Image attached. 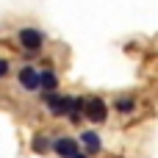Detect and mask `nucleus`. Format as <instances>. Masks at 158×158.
Masks as SVG:
<instances>
[{"instance_id":"obj_11","label":"nucleus","mask_w":158,"mask_h":158,"mask_svg":"<svg viewBox=\"0 0 158 158\" xmlns=\"http://www.w3.org/2000/svg\"><path fill=\"white\" fill-rule=\"evenodd\" d=\"M72 158H89V156H83V153H75V156H72Z\"/></svg>"},{"instance_id":"obj_3","label":"nucleus","mask_w":158,"mask_h":158,"mask_svg":"<svg viewBox=\"0 0 158 158\" xmlns=\"http://www.w3.org/2000/svg\"><path fill=\"white\" fill-rule=\"evenodd\" d=\"M44 103H47V108H50L56 117H67V111H69V97L56 94V89H53V92H44Z\"/></svg>"},{"instance_id":"obj_8","label":"nucleus","mask_w":158,"mask_h":158,"mask_svg":"<svg viewBox=\"0 0 158 158\" xmlns=\"http://www.w3.org/2000/svg\"><path fill=\"white\" fill-rule=\"evenodd\" d=\"M33 150H36V153H44V150H47V139H44V136H36V139H33Z\"/></svg>"},{"instance_id":"obj_6","label":"nucleus","mask_w":158,"mask_h":158,"mask_svg":"<svg viewBox=\"0 0 158 158\" xmlns=\"http://www.w3.org/2000/svg\"><path fill=\"white\" fill-rule=\"evenodd\" d=\"M81 142H83V147H86V153H89V156H94V153H100V136H97V133H92V131H86V133L81 136Z\"/></svg>"},{"instance_id":"obj_2","label":"nucleus","mask_w":158,"mask_h":158,"mask_svg":"<svg viewBox=\"0 0 158 158\" xmlns=\"http://www.w3.org/2000/svg\"><path fill=\"white\" fill-rule=\"evenodd\" d=\"M19 44H22L25 50H31V53H39L42 44H44V36H42V31H36V28H22V31H19Z\"/></svg>"},{"instance_id":"obj_10","label":"nucleus","mask_w":158,"mask_h":158,"mask_svg":"<svg viewBox=\"0 0 158 158\" xmlns=\"http://www.w3.org/2000/svg\"><path fill=\"white\" fill-rule=\"evenodd\" d=\"M6 75H8V61L0 58V78H6Z\"/></svg>"},{"instance_id":"obj_7","label":"nucleus","mask_w":158,"mask_h":158,"mask_svg":"<svg viewBox=\"0 0 158 158\" xmlns=\"http://www.w3.org/2000/svg\"><path fill=\"white\" fill-rule=\"evenodd\" d=\"M39 86H42L44 92H53V89L58 86V81H56V72H53V69H44V72H39Z\"/></svg>"},{"instance_id":"obj_4","label":"nucleus","mask_w":158,"mask_h":158,"mask_svg":"<svg viewBox=\"0 0 158 158\" xmlns=\"http://www.w3.org/2000/svg\"><path fill=\"white\" fill-rule=\"evenodd\" d=\"M53 150H56L61 158H72L75 153H78V142L69 139V136H64V139H56V142H53Z\"/></svg>"},{"instance_id":"obj_1","label":"nucleus","mask_w":158,"mask_h":158,"mask_svg":"<svg viewBox=\"0 0 158 158\" xmlns=\"http://www.w3.org/2000/svg\"><path fill=\"white\" fill-rule=\"evenodd\" d=\"M108 117V108L100 97H92V100H83V119H92V122H106Z\"/></svg>"},{"instance_id":"obj_5","label":"nucleus","mask_w":158,"mask_h":158,"mask_svg":"<svg viewBox=\"0 0 158 158\" xmlns=\"http://www.w3.org/2000/svg\"><path fill=\"white\" fill-rule=\"evenodd\" d=\"M19 86H22V89H28V92L39 89V72H36L33 67H25V69L19 72Z\"/></svg>"},{"instance_id":"obj_9","label":"nucleus","mask_w":158,"mask_h":158,"mask_svg":"<svg viewBox=\"0 0 158 158\" xmlns=\"http://www.w3.org/2000/svg\"><path fill=\"white\" fill-rule=\"evenodd\" d=\"M133 106H136L133 100H119V103H117V108H119V111H133Z\"/></svg>"}]
</instances>
